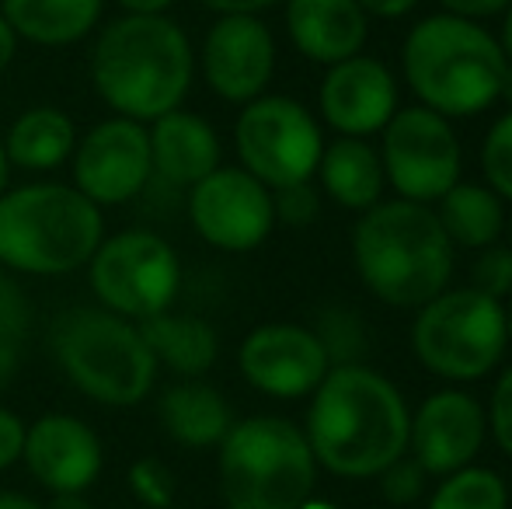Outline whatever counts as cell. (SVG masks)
<instances>
[{
  "label": "cell",
  "instance_id": "277c9868",
  "mask_svg": "<svg viewBox=\"0 0 512 509\" xmlns=\"http://www.w3.org/2000/svg\"><path fill=\"white\" fill-rule=\"evenodd\" d=\"M506 53L481 21L429 14L401 46V74L418 105L443 119H474L499 102Z\"/></svg>",
  "mask_w": 512,
  "mask_h": 509
},
{
  "label": "cell",
  "instance_id": "4fadbf2b",
  "mask_svg": "<svg viewBox=\"0 0 512 509\" xmlns=\"http://www.w3.org/2000/svg\"><path fill=\"white\" fill-rule=\"evenodd\" d=\"M74 189L91 203H129L154 175L150 164V133L143 123L126 116H108L88 129L74 147Z\"/></svg>",
  "mask_w": 512,
  "mask_h": 509
},
{
  "label": "cell",
  "instance_id": "1f68e13d",
  "mask_svg": "<svg viewBox=\"0 0 512 509\" xmlns=\"http://www.w3.org/2000/svg\"><path fill=\"white\" fill-rule=\"evenodd\" d=\"M471 286L478 293L492 300H509L512 297V248L509 245H492L481 248L478 258L471 265Z\"/></svg>",
  "mask_w": 512,
  "mask_h": 509
},
{
  "label": "cell",
  "instance_id": "9c48e42d",
  "mask_svg": "<svg viewBox=\"0 0 512 509\" xmlns=\"http://www.w3.org/2000/svg\"><path fill=\"white\" fill-rule=\"evenodd\" d=\"M237 168L255 175L269 192L310 182L324 154V133L314 112L290 95H262L241 105L234 123Z\"/></svg>",
  "mask_w": 512,
  "mask_h": 509
},
{
  "label": "cell",
  "instance_id": "5b68a950",
  "mask_svg": "<svg viewBox=\"0 0 512 509\" xmlns=\"http://www.w3.org/2000/svg\"><path fill=\"white\" fill-rule=\"evenodd\" d=\"M105 241L102 210L63 182H32L0 196V269L67 276Z\"/></svg>",
  "mask_w": 512,
  "mask_h": 509
},
{
  "label": "cell",
  "instance_id": "83f0119b",
  "mask_svg": "<svg viewBox=\"0 0 512 509\" xmlns=\"http://www.w3.org/2000/svg\"><path fill=\"white\" fill-rule=\"evenodd\" d=\"M32 318L35 314L25 290L14 283V276H7L0 269V394L7 391V384L21 370L28 332H32Z\"/></svg>",
  "mask_w": 512,
  "mask_h": 509
},
{
  "label": "cell",
  "instance_id": "7c38bea8",
  "mask_svg": "<svg viewBox=\"0 0 512 509\" xmlns=\"http://www.w3.org/2000/svg\"><path fill=\"white\" fill-rule=\"evenodd\" d=\"M189 220L216 252H255L276 227L272 192L244 168H216L189 189Z\"/></svg>",
  "mask_w": 512,
  "mask_h": 509
},
{
  "label": "cell",
  "instance_id": "ee69618b",
  "mask_svg": "<svg viewBox=\"0 0 512 509\" xmlns=\"http://www.w3.org/2000/svg\"><path fill=\"white\" fill-rule=\"evenodd\" d=\"M0 509H42V506L28 496H18V492H0Z\"/></svg>",
  "mask_w": 512,
  "mask_h": 509
},
{
  "label": "cell",
  "instance_id": "d6986e66",
  "mask_svg": "<svg viewBox=\"0 0 512 509\" xmlns=\"http://www.w3.org/2000/svg\"><path fill=\"white\" fill-rule=\"evenodd\" d=\"M286 35L304 60L335 67L363 53L370 14L359 0H286Z\"/></svg>",
  "mask_w": 512,
  "mask_h": 509
},
{
  "label": "cell",
  "instance_id": "ba28073f",
  "mask_svg": "<svg viewBox=\"0 0 512 509\" xmlns=\"http://www.w3.org/2000/svg\"><path fill=\"white\" fill-rule=\"evenodd\" d=\"M415 360L429 374L450 384H471L488 377L509 349L506 304L485 297L474 286L450 290L418 307L411 325Z\"/></svg>",
  "mask_w": 512,
  "mask_h": 509
},
{
  "label": "cell",
  "instance_id": "4dcf8cb0",
  "mask_svg": "<svg viewBox=\"0 0 512 509\" xmlns=\"http://www.w3.org/2000/svg\"><path fill=\"white\" fill-rule=\"evenodd\" d=\"M129 492L150 509H168L175 503V475L157 457H140L129 468Z\"/></svg>",
  "mask_w": 512,
  "mask_h": 509
},
{
  "label": "cell",
  "instance_id": "ab89813d",
  "mask_svg": "<svg viewBox=\"0 0 512 509\" xmlns=\"http://www.w3.org/2000/svg\"><path fill=\"white\" fill-rule=\"evenodd\" d=\"M18 32H14L11 25L4 21V14H0V74H4L7 67L14 63V56H18Z\"/></svg>",
  "mask_w": 512,
  "mask_h": 509
},
{
  "label": "cell",
  "instance_id": "f6af8a7d",
  "mask_svg": "<svg viewBox=\"0 0 512 509\" xmlns=\"http://www.w3.org/2000/svg\"><path fill=\"white\" fill-rule=\"evenodd\" d=\"M499 102H506V105H509V109H512V63H506V74H502Z\"/></svg>",
  "mask_w": 512,
  "mask_h": 509
},
{
  "label": "cell",
  "instance_id": "b9f144b4",
  "mask_svg": "<svg viewBox=\"0 0 512 509\" xmlns=\"http://www.w3.org/2000/svg\"><path fill=\"white\" fill-rule=\"evenodd\" d=\"M42 509H91V503L84 499V492H63V496L49 499V506Z\"/></svg>",
  "mask_w": 512,
  "mask_h": 509
},
{
  "label": "cell",
  "instance_id": "484cf974",
  "mask_svg": "<svg viewBox=\"0 0 512 509\" xmlns=\"http://www.w3.org/2000/svg\"><path fill=\"white\" fill-rule=\"evenodd\" d=\"M436 217L453 248L481 252V248L499 245V238L506 234V206L481 182L453 185L436 203Z\"/></svg>",
  "mask_w": 512,
  "mask_h": 509
},
{
  "label": "cell",
  "instance_id": "8d00e7d4",
  "mask_svg": "<svg viewBox=\"0 0 512 509\" xmlns=\"http://www.w3.org/2000/svg\"><path fill=\"white\" fill-rule=\"evenodd\" d=\"M512 0H439L443 14H457V18L467 21H488L495 14H502Z\"/></svg>",
  "mask_w": 512,
  "mask_h": 509
},
{
  "label": "cell",
  "instance_id": "3957f363",
  "mask_svg": "<svg viewBox=\"0 0 512 509\" xmlns=\"http://www.w3.org/2000/svg\"><path fill=\"white\" fill-rule=\"evenodd\" d=\"M457 248L432 206L380 199L352 227V265L377 300L418 311L450 286Z\"/></svg>",
  "mask_w": 512,
  "mask_h": 509
},
{
  "label": "cell",
  "instance_id": "ac0fdd59",
  "mask_svg": "<svg viewBox=\"0 0 512 509\" xmlns=\"http://www.w3.org/2000/svg\"><path fill=\"white\" fill-rule=\"evenodd\" d=\"M21 461L32 478L53 496L63 492H88L102 475V440L77 415H42L25 429Z\"/></svg>",
  "mask_w": 512,
  "mask_h": 509
},
{
  "label": "cell",
  "instance_id": "836d02e7",
  "mask_svg": "<svg viewBox=\"0 0 512 509\" xmlns=\"http://www.w3.org/2000/svg\"><path fill=\"white\" fill-rule=\"evenodd\" d=\"M272 210H276V224L286 227H310L321 213V196L310 182L290 185V189L272 192Z\"/></svg>",
  "mask_w": 512,
  "mask_h": 509
},
{
  "label": "cell",
  "instance_id": "d590c367",
  "mask_svg": "<svg viewBox=\"0 0 512 509\" xmlns=\"http://www.w3.org/2000/svg\"><path fill=\"white\" fill-rule=\"evenodd\" d=\"M25 422L11 412V408H0V471L11 468L14 461H21V450H25Z\"/></svg>",
  "mask_w": 512,
  "mask_h": 509
},
{
  "label": "cell",
  "instance_id": "2e32d148",
  "mask_svg": "<svg viewBox=\"0 0 512 509\" xmlns=\"http://www.w3.org/2000/svg\"><path fill=\"white\" fill-rule=\"evenodd\" d=\"M485 436V405L460 387H443L411 412L408 450L429 478H446L474 464L485 447Z\"/></svg>",
  "mask_w": 512,
  "mask_h": 509
},
{
  "label": "cell",
  "instance_id": "e575fe53",
  "mask_svg": "<svg viewBox=\"0 0 512 509\" xmlns=\"http://www.w3.org/2000/svg\"><path fill=\"white\" fill-rule=\"evenodd\" d=\"M488 429H492L495 443L502 454L512 457V363L499 374L492 387V405H488Z\"/></svg>",
  "mask_w": 512,
  "mask_h": 509
},
{
  "label": "cell",
  "instance_id": "5bb4252c",
  "mask_svg": "<svg viewBox=\"0 0 512 509\" xmlns=\"http://www.w3.org/2000/svg\"><path fill=\"white\" fill-rule=\"evenodd\" d=\"M196 63L216 98L230 105L255 102L276 74L272 28L258 14H220L209 25Z\"/></svg>",
  "mask_w": 512,
  "mask_h": 509
},
{
  "label": "cell",
  "instance_id": "603a6c76",
  "mask_svg": "<svg viewBox=\"0 0 512 509\" xmlns=\"http://www.w3.org/2000/svg\"><path fill=\"white\" fill-rule=\"evenodd\" d=\"M105 0H0L7 25L35 46H74L98 28Z\"/></svg>",
  "mask_w": 512,
  "mask_h": 509
},
{
  "label": "cell",
  "instance_id": "6da1fadb",
  "mask_svg": "<svg viewBox=\"0 0 512 509\" xmlns=\"http://www.w3.org/2000/svg\"><path fill=\"white\" fill-rule=\"evenodd\" d=\"M405 394L366 363L331 367L310 394L304 436L317 468L338 478H377L408 454Z\"/></svg>",
  "mask_w": 512,
  "mask_h": 509
},
{
  "label": "cell",
  "instance_id": "4316f807",
  "mask_svg": "<svg viewBox=\"0 0 512 509\" xmlns=\"http://www.w3.org/2000/svg\"><path fill=\"white\" fill-rule=\"evenodd\" d=\"M425 509H509L506 478L492 468L467 464L436 485Z\"/></svg>",
  "mask_w": 512,
  "mask_h": 509
},
{
  "label": "cell",
  "instance_id": "8992f818",
  "mask_svg": "<svg viewBox=\"0 0 512 509\" xmlns=\"http://www.w3.org/2000/svg\"><path fill=\"white\" fill-rule=\"evenodd\" d=\"M220 496L227 509H297L314 496L317 461L297 422L251 415L220 443Z\"/></svg>",
  "mask_w": 512,
  "mask_h": 509
},
{
  "label": "cell",
  "instance_id": "74e56055",
  "mask_svg": "<svg viewBox=\"0 0 512 509\" xmlns=\"http://www.w3.org/2000/svg\"><path fill=\"white\" fill-rule=\"evenodd\" d=\"M422 4V0H359V7H363L366 14H373V18H405V14H411L415 7Z\"/></svg>",
  "mask_w": 512,
  "mask_h": 509
},
{
  "label": "cell",
  "instance_id": "f1b7e54d",
  "mask_svg": "<svg viewBox=\"0 0 512 509\" xmlns=\"http://www.w3.org/2000/svg\"><path fill=\"white\" fill-rule=\"evenodd\" d=\"M317 342L328 353L331 367H349V363H363L366 356V325L356 311H345V307H328V311L317 314L314 325Z\"/></svg>",
  "mask_w": 512,
  "mask_h": 509
},
{
  "label": "cell",
  "instance_id": "d6a6232c",
  "mask_svg": "<svg viewBox=\"0 0 512 509\" xmlns=\"http://www.w3.org/2000/svg\"><path fill=\"white\" fill-rule=\"evenodd\" d=\"M377 478H380V492H384V499L398 509L415 506L418 499L425 496V485H429V475H425L422 464H418L411 454L398 457V461H394L391 468L380 471Z\"/></svg>",
  "mask_w": 512,
  "mask_h": 509
},
{
  "label": "cell",
  "instance_id": "7a4b0ae2",
  "mask_svg": "<svg viewBox=\"0 0 512 509\" xmlns=\"http://www.w3.org/2000/svg\"><path fill=\"white\" fill-rule=\"evenodd\" d=\"M91 81L115 116L147 126L182 109L196 81V49L168 14H122L98 32Z\"/></svg>",
  "mask_w": 512,
  "mask_h": 509
},
{
  "label": "cell",
  "instance_id": "9a60e30c",
  "mask_svg": "<svg viewBox=\"0 0 512 509\" xmlns=\"http://www.w3.org/2000/svg\"><path fill=\"white\" fill-rule=\"evenodd\" d=\"M241 377L269 398H310L328 377L331 363L314 328L293 321H269L244 335L237 349Z\"/></svg>",
  "mask_w": 512,
  "mask_h": 509
},
{
  "label": "cell",
  "instance_id": "52a82bcc",
  "mask_svg": "<svg viewBox=\"0 0 512 509\" xmlns=\"http://www.w3.org/2000/svg\"><path fill=\"white\" fill-rule=\"evenodd\" d=\"M53 356L67 381L98 405H140L157 381V360L136 321L105 307H74L53 325Z\"/></svg>",
  "mask_w": 512,
  "mask_h": 509
},
{
  "label": "cell",
  "instance_id": "30bf717a",
  "mask_svg": "<svg viewBox=\"0 0 512 509\" xmlns=\"http://www.w3.org/2000/svg\"><path fill=\"white\" fill-rule=\"evenodd\" d=\"M88 279L105 311L140 325L154 314L171 311L182 286V262L161 234L119 231L91 255Z\"/></svg>",
  "mask_w": 512,
  "mask_h": 509
},
{
  "label": "cell",
  "instance_id": "bcb514c9",
  "mask_svg": "<svg viewBox=\"0 0 512 509\" xmlns=\"http://www.w3.org/2000/svg\"><path fill=\"white\" fill-rule=\"evenodd\" d=\"M7 178H11V164L4 157V143H0V196L7 192Z\"/></svg>",
  "mask_w": 512,
  "mask_h": 509
},
{
  "label": "cell",
  "instance_id": "f907efd6",
  "mask_svg": "<svg viewBox=\"0 0 512 509\" xmlns=\"http://www.w3.org/2000/svg\"><path fill=\"white\" fill-rule=\"evenodd\" d=\"M408 509H415V506H408Z\"/></svg>",
  "mask_w": 512,
  "mask_h": 509
},
{
  "label": "cell",
  "instance_id": "681fc988",
  "mask_svg": "<svg viewBox=\"0 0 512 509\" xmlns=\"http://www.w3.org/2000/svg\"><path fill=\"white\" fill-rule=\"evenodd\" d=\"M506 231H509V248H512V213L506 217Z\"/></svg>",
  "mask_w": 512,
  "mask_h": 509
},
{
  "label": "cell",
  "instance_id": "60d3db41",
  "mask_svg": "<svg viewBox=\"0 0 512 509\" xmlns=\"http://www.w3.org/2000/svg\"><path fill=\"white\" fill-rule=\"evenodd\" d=\"M126 14H168L175 0H115Z\"/></svg>",
  "mask_w": 512,
  "mask_h": 509
},
{
  "label": "cell",
  "instance_id": "d4e9b609",
  "mask_svg": "<svg viewBox=\"0 0 512 509\" xmlns=\"http://www.w3.org/2000/svg\"><path fill=\"white\" fill-rule=\"evenodd\" d=\"M0 143H4L7 164H14L21 171L46 175V171H56L63 161L74 157L77 126L63 109L35 105V109H25L14 119Z\"/></svg>",
  "mask_w": 512,
  "mask_h": 509
},
{
  "label": "cell",
  "instance_id": "7402d4cb",
  "mask_svg": "<svg viewBox=\"0 0 512 509\" xmlns=\"http://www.w3.org/2000/svg\"><path fill=\"white\" fill-rule=\"evenodd\" d=\"M157 415H161L164 433L189 450L220 447L223 436L234 426L227 398L203 381H182L168 387L157 401Z\"/></svg>",
  "mask_w": 512,
  "mask_h": 509
},
{
  "label": "cell",
  "instance_id": "cb8c5ba5",
  "mask_svg": "<svg viewBox=\"0 0 512 509\" xmlns=\"http://www.w3.org/2000/svg\"><path fill=\"white\" fill-rule=\"evenodd\" d=\"M140 335L154 353L157 367H168L171 374L185 377V381L203 377L220 356V339H216L213 325L203 318H192V314L161 311L140 321Z\"/></svg>",
  "mask_w": 512,
  "mask_h": 509
},
{
  "label": "cell",
  "instance_id": "f546056e",
  "mask_svg": "<svg viewBox=\"0 0 512 509\" xmlns=\"http://www.w3.org/2000/svg\"><path fill=\"white\" fill-rule=\"evenodd\" d=\"M481 175L502 203H512V109L502 112L481 140Z\"/></svg>",
  "mask_w": 512,
  "mask_h": 509
},
{
  "label": "cell",
  "instance_id": "7bdbcfd3",
  "mask_svg": "<svg viewBox=\"0 0 512 509\" xmlns=\"http://www.w3.org/2000/svg\"><path fill=\"white\" fill-rule=\"evenodd\" d=\"M499 39V46H502V53H506V60L512 63V4L502 11V32L495 35Z\"/></svg>",
  "mask_w": 512,
  "mask_h": 509
},
{
  "label": "cell",
  "instance_id": "ffe728a7",
  "mask_svg": "<svg viewBox=\"0 0 512 509\" xmlns=\"http://www.w3.org/2000/svg\"><path fill=\"white\" fill-rule=\"evenodd\" d=\"M147 133L150 164H154V175H161L164 182L192 189V185H199L206 175H213L220 168V136L196 112H164L161 119L147 123Z\"/></svg>",
  "mask_w": 512,
  "mask_h": 509
},
{
  "label": "cell",
  "instance_id": "7dc6e473",
  "mask_svg": "<svg viewBox=\"0 0 512 509\" xmlns=\"http://www.w3.org/2000/svg\"><path fill=\"white\" fill-rule=\"evenodd\" d=\"M297 509H338L335 503H328V499H314V496H310V499H304V503H300Z\"/></svg>",
  "mask_w": 512,
  "mask_h": 509
},
{
  "label": "cell",
  "instance_id": "8fae6325",
  "mask_svg": "<svg viewBox=\"0 0 512 509\" xmlns=\"http://www.w3.org/2000/svg\"><path fill=\"white\" fill-rule=\"evenodd\" d=\"M380 164L398 199L436 206L464 171V147L450 119L425 105L398 109L380 133Z\"/></svg>",
  "mask_w": 512,
  "mask_h": 509
},
{
  "label": "cell",
  "instance_id": "f35d334b",
  "mask_svg": "<svg viewBox=\"0 0 512 509\" xmlns=\"http://www.w3.org/2000/svg\"><path fill=\"white\" fill-rule=\"evenodd\" d=\"M203 4L216 14H262L286 0H203Z\"/></svg>",
  "mask_w": 512,
  "mask_h": 509
},
{
  "label": "cell",
  "instance_id": "44dd1931",
  "mask_svg": "<svg viewBox=\"0 0 512 509\" xmlns=\"http://www.w3.org/2000/svg\"><path fill=\"white\" fill-rule=\"evenodd\" d=\"M317 178H321L324 196L352 213L373 210L384 199L387 185L377 147L359 136H338V140L324 143Z\"/></svg>",
  "mask_w": 512,
  "mask_h": 509
},
{
  "label": "cell",
  "instance_id": "e0dca14e",
  "mask_svg": "<svg viewBox=\"0 0 512 509\" xmlns=\"http://www.w3.org/2000/svg\"><path fill=\"white\" fill-rule=\"evenodd\" d=\"M317 109L338 136L366 140L373 133H384V126L401 109L398 77L377 56L359 53L328 67L317 91Z\"/></svg>",
  "mask_w": 512,
  "mask_h": 509
},
{
  "label": "cell",
  "instance_id": "c3c4849f",
  "mask_svg": "<svg viewBox=\"0 0 512 509\" xmlns=\"http://www.w3.org/2000/svg\"><path fill=\"white\" fill-rule=\"evenodd\" d=\"M506 332H509V342H512V297H509V307H506Z\"/></svg>",
  "mask_w": 512,
  "mask_h": 509
}]
</instances>
